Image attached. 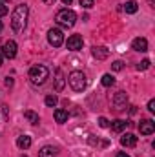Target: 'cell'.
<instances>
[{
	"instance_id": "cell-1",
	"label": "cell",
	"mask_w": 155,
	"mask_h": 157,
	"mask_svg": "<svg viewBox=\"0 0 155 157\" xmlns=\"http://www.w3.org/2000/svg\"><path fill=\"white\" fill-rule=\"evenodd\" d=\"M28 13H29V9H28L26 4H20V6L15 7V11H13V15H11V28H13V31L18 33V31H22V29L26 28Z\"/></svg>"
},
{
	"instance_id": "cell-2",
	"label": "cell",
	"mask_w": 155,
	"mask_h": 157,
	"mask_svg": "<svg viewBox=\"0 0 155 157\" xmlns=\"http://www.w3.org/2000/svg\"><path fill=\"white\" fill-rule=\"evenodd\" d=\"M55 22L60 26V28H66V29H70V28H73L75 26V22H77V13L73 11V9H60L59 13H57V17H55Z\"/></svg>"
},
{
	"instance_id": "cell-3",
	"label": "cell",
	"mask_w": 155,
	"mask_h": 157,
	"mask_svg": "<svg viewBox=\"0 0 155 157\" xmlns=\"http://www.w3.org/2000/svg\"><path fill=\"white\" fill-rule=\"evenodd\" d=\"M49 78V70L42 64H37L29 70V80L35 84V86H42L46 80Z\"/></svg>"
},
{
	"instance_id": "cell-4",
	"label": "cell",
	"mask_w": 155,
	"mask_h": 157,
	"mask_svg": "<svg viewBox=\"0 0 155 157\" xmlns=\"http://www.w3.org/2000/svg\"><path fill=\"white\" fill-rule=\"evenodd\" d=\"M68 82H70V86H71L73 91H84L86 84H88L86 82V75L82 71H71L70 77H68Z\"/></svg>"
},
{
	"instance_id": "cell-5",
	"label": "cell",
	"mask_w": 155,
	"mask_h": 157,
	"mask_svg": "<svg viewBox=\"0 0 155 157\" xmlns=\"http://www.w3.org/2000/svg\"><path fill=\"white\" fill-rule=\"evenodd\" d=\"M47 42H49L53 48L62 46V44H64V35H62V31H60L59 28H51V29L47 31Z\"/></svg>"
},
{
	"instance_id": "cell-6",
	"label": "cell",
	"mask_w": 155,
	"mask_h": 157,
	"mask_svg": "<svg viewBox=\"0 0 155 157\" xmlns=\"http://www.w3.org/2000/svg\"><path fill=\"white\" fill-rule=\"evenodd\" d=\"M2 57L4 59H15L17 57V42L15 40H7L2 46Z\"/></svg>"
},
{
	"instance_id": "cell-7",
	"label": "cell",
	"mask_w": 155,
	"mask_h": 157,
	"mask_svg": "<svg viewBox=\"0 0 155 157\" xmlns=\"http://www.w3.org/2000/svg\"><path fill=\"white\" fill-rule=\"evenodd\" d=\"M113 106H115V110H124L126 108V104H128V95L124 93V91H117L115 93V97H113Z\"/></svg>"
},
{
	"instance_id": "cell-8",
	"label": "cell",
	"mask_w": 155,
	"mask_h": 157,
	"mask_svg": "<svg viewBox=\"0 0 155 157\" xmlns=\"http://www.w3.org/2000/svg\"><path fill=\"white\" fill-rule=\"evenodd\" d=\"M139 132L142 133V135H152L155 132V122L152 119H144V121H141V124H139Z\"/></svg>"
},
{
	"instance_id": "cell-9",
	"label": "cell",
	"mask_w": 155,
	"mask_h": 157,
	"mask_svg": "<svg viewBox=\"0 0 155 157\" xmlns=\"http://www.w3.org/2000/svg\"><path fill=\"white\" fill-rule=\"evenodd\" d=\"M68 49L70 51H78V49H82V44H84V40L80 35H71L70 39H68Z\"/></svg>"
},
{
	"instance_id": "cell-10",
	"label": "cell",
	"mask_w": 155,
	"mask_h": 157,
	"mask_svg": "<svg viewBox=\"0 0 155 157\" xmlns=\"http://www.w3.org/2000/svg\"><path fill=\"white\" fill-rule=\"evenodd\" d=\"M91 53H93V57H95L97 60H104V59L110 57V49L104 48V46H93V48H91Z\"/></svg>"
},
{
	"instance_id": "cell-11",
	"label": "cell",
	"mask_w": 155,
	"mask_h": 157,
	"mask_svg": "<svg viewBox=\"0 0 155 157\" xmlns=\"http://www.w3.org/2000/svg\"><path fill=\"white\" fill-rule=\"evenodd\" d=\"M131 48L135 49V51H148V40L144 39V37H137V39L131 42Z\"/></svg>"
},
{
	"instance_id": "cell-12",
	"label": "cell",
	"mask_w": 155,
	"mask_h": 157,
	"mask_svg": "<svg viewBox=\"0 0 155 157\" xmlns=\"http://www.w3.org/2000/svg\"><path fill=\"white\" fill-rule=\"evenodd\" d=\"M120 144L126 146V148H133V146L137 144V137H135L133 133H124V135L120 137Z\"/></svg>"
},
{
	"instance_id": "cell-13",
	"label": "cell",
	"mask_w": 155,
	"mask_h": 157,
	"mask_svg": "<svg viewBox=\"0 0 155 157\" xmlns=\"http://www.w3.org/2000/svg\"><path fill=\"white\" fill-rule=\"evenodd\" d=\"M17 146H18L20 150H28V148L31 146V137H29V135H20V137L17 139Z\"/></svg>"
},
{
	"instance_id": "cell-14",
	"label": "cell",
	"mask_w": 155,
	"mask_h": 157,
	"mask_svg": "<svg viewBox=\"0 0 155 157\" xmlns=\"http://www.w3.org/2000/svg\"><path fill=\"white\" fill-rule=\"evenodd\" d=\"M68 117H70V115H68V112H66V110H60V108H59V110H55V121H57L59 124H64V122L68 121Z\"/></svg>"
},
{
	"instance_id": "cell-15",
	"label": "cell",
	"mask_w": 155,
	"mask_h": 157,
	"mask_svg": "<svg viewBox=\"0 0 155 157\" xmlns=\"http://www.w3.org/2000/svg\"><path fill=\"white\" fill-rule=\"evenodd\" d=\"M137 9H139V4H137L135 0H130V2H126V4H124V11H126V13H130V15L137 13Z\"/></svg>"
},
{
	"instance_id": "cell-16",
	"label": "cell",
	"mask_w": 155,
	"mask_h": 157,
	"mask_svg": "<svg viewBox=\"0 0 155 157\" xmlns=\"http://www.w3.org/2000/svg\"><path fill=\"white\" fill-rule=\"evenodd\" d=\"M55 90L57 91H62L64 90V77H62V71L57 70V78H55Z\"/></svg>"
},
{
	"instance_id": "cell-17",
	"label": "cell",
	"mask_w": 155,
	"mask_h": 157,
	"mask_svg": "<svg viewBox=\"0 0 155 157\" xmlns=\"http://www.w3.org/2000/svg\"><path fill=\"white\" fill-rule=\"evenodd\" d=\"M126 124H128L126 121H120V119H117V121H113L110 126H112V130H113V132H117V133H119V132H122V130L126 128Z\"/></svg>"
},
{
	"instance_id": "cell-18",
	"label": "cell",
	"mask_w": 155,
	"mask_h": 157,
	"mask_svg": "<svg viewBox=\"0 0 155 157\" xmlns=\"http://www.w3.org/2000/svg\"><path fill=\"white\" fill-rule=\"evenodd\" d=\"M24 117L28 119L31 124H39V113H35L33 110H26L24 112Z\"/></svg>"
},
{
	"instance_id": "cell-19",
	"label": "cell",
	"mask_w": 155,
	"mask_h": 157,
	"mask_svg": "<svg viewBox=\"0 0 155 157\" xmlns=\"http://www.w3.org/2000/svg\"><path fill=\"white\" fill-rule=\"evenodd\" d=\"M55 148L53 146H44L42 150L39 152V157H55Z\"/></svg>"
},
{
	"instance_id": "cell-20",
	"label": "cell",
	"mask_w": 155,
	"mask_h": 157,
	"mask_svg": "<svg viewBox=\"0 0 155 157\" xmlns=\"http://www.w3.org/2000/svg\"><path fill=\"white\" fill-rule=\"evenodd\" d=\"M100 82H102V86H106V88H108V86H113V84H115V78L112 77L110 73H106V75H102Z\"/></svg>"
},
{
	"instance_id": "cell-21",
	"label": "cell",
	"mask_w": 155,
	"mask_h": 157,
	"mask_svg": "<svg viewBox=\"0 0 155 157\" xmlns=\"http://www.w3.org/2000/svg\"><path fill=\"white\" fill-rule=\"evenodd\" d=\"M44 102H46V106H49V108H55V106H57V102H59V99H57V95H47Z\"/></svg>"
},
{
	"instance_id": "cell-22",
	"label": "cell",
	"mask_w": 155,
	"mask_h": 157,
	"mask_svg": "<svg viewBox=\"0 0 155 157\" xmlns=\"http://www.w3.org/2000/svg\"><path fill=\"white\" fill-rule=\"evenodd\" d=\"M150 64H152V62H150V59H144L141 64H137V70H139V71H144V70H148V68H150Z\"/></svg>"
},
{
	"instance_id": "cell-23",
	"label": "cell",
	"mask_w": 155,
	"mask_h": 157,
	"mask_svg": "<svg viewBox=\"0 0 155 157\" xmlns=\"http://www.w3.org/2000/svg\"><path fill=\"white\" fill-rule=\"evenodd\" d=\"M112 68H113V71H120V70L124 68V62H122V60H115V62L112 64Z\"/></svg>"
},
{
	"instance_id": "cell-24",
	"label": "cell",
	"mask_w": 155,
	"mask_h": 157,
	"mask_svg": "<svg viewBox=\"0 0 155 157\" xmlns=\"http://www.w3.org/2000/svg\"><path fill=\"white\" fill-rule=\"evenodd\" d=\"M78 4H80L82 7H86V9L93 7V0H78Z\"/></svg>"
},
{
	"instance_id": "cell-25",
	"label": "cell",
	"mask_w": 155,
	"mask_h": 157,
	"mask_svg": "<svg viewBox=\"0 0 155 157\" xmlns=\"http://www.w3.org/2000/svg\"><path fill=\"white\" fill-rule=\"evenodd\" d=\"M99 126H100V128H108V126H110V121L106 117H99Z\"/></svg>"
},
{
	"instance_id": "cell-26",
	"label": "cell",
	"mask_w": 155,
	"mask_h": 157,
	"mask_svg": "<svg viewBox=\"0 0 155 157\" xmlns=\"http://www.w3.org/2000/svg\"><path fill=\"white\" fill-rule=\"evenodd\" d=\"M7 11H9V9H7V6H6V4H0V17L7 15Z\"/></svg>"
},
{
	"instance_id": "cell-27",
	"label": "cell",
	"mask_w": 155,
	"mask_h": 157,
	"mask_svg": "<svg viewBox=\"0 0 155 157\" xmlns=\"http://www.w3.org/2000/svg\"><path fill=\"white\" fill-rule=\"evenodd\" d=\"M148 110H150L152 113H153V112H155V101H153V99H152V101L148 102Z\"/></svg>"
},
{
	"instance_id": "cell-28",
	"label": "cell",
	"mask_w": 155,
	"mask_h": 157,
	"mask_svg": "<svg viewBox=\"0 0 155 157\" xmlns=\"http://www.w3.org/2000/svg\"><path fill=\"white\" fill-rule=\"evenodd\" d=\"M11 84H13V78L7 77V78H6V86H11Z\"/></svg>"
},
{
	"instance_id": "cell-29",
	"label": "cell",
	"mask_w": 155,
	"mask_h": 157,
	"mask_svg": "<svg viewBox=\"0 0 155 157\" xmlns=\"http://www.w3.org/2000/svg\"><path fill=\"white\" fill-rule=\"evenodd\" d=\"M115 157H130V155H128V154H124V152H119Z\"/></svg>"
},
{
	"instance_id": "cell-30",
	"label": "cell",
	"mask_w": 155,
	"mask_h": 157,
	"mask_svg": "<svg viewBox=\"0 0 155 157\" xmlns=\"http://www.w3.org/2000/svg\"><path fill=\"white\" fill-rule=\"evenodd\" d=\"M71 2H73V0H62V4H66V6H70Z\"/></svg>"
},
{
	"instance_id": "cell-31",
	"label": "cell",
	"mask_w": 155,
	"mask_h": 157,
	"mask_svg": "<svg viewBox=\"0 0 155 157\" xmlns=\"http://www.w3.org/2000/svg\"><path fill=\"white\" fill-rule=\"evenodd\" d=\"M42 2H44V4H53L55 0H42Z\"/></svg>"
},
{
	"instance_id": "cell-32",
	"label": "cell",
	"mask_w": 155,
	"mask_h": 157,
	"mask_svg": "<svg viewBox=\"0 0 155 157\" xmlns=\"http://www.w3.org/2000/svg\"><path fill=\"white\" fill-rule=\"evenodd\" d=\"M2 60H4V57H2V53H0V66H2Z\"/></svg>"
},
{
	"instance_id": "cell-33",
	"label": "cell",
	"mask_w": 155,
	"mask_h": 157,
	"mask_svg": "<svg viewBox=\"0 0 155 157\" xmlns=\"http://www.w3.org/2000/svg\"><path fill=\"white\" fill-rule=\"evenodd\" d=\"M6 2H9V0H0V4H6Z\"/></svg>"
},
{
	"instance_id": "cell-34",
	"label": "cell",
	"mask_w": 155,
	"mask_h": 157,
	"mask_svg": "<svg viewBox=\"0 0 155 157\" xmlns=\"http://www.w3.org/2000/svg\"><path fill=\"white\" fill-rule=\"evenodd\" d=\"M0 31H2V22H0Z\"/></svg>"
},
{
	"instance_id": "cell-35",
	"label": "cell",
	"mask_w": 155,
	"mask_h": 157,
	"mask_svg": "<svg viewBox=\"0 0 155 157\" xmlns=\"http://www.w3.org/2000/svg\"><path fill=\"white\" fill-rule=\"evenodd\" d=\"M22 157H26V155H22Z\"/></svg>"
}]
</instances>
